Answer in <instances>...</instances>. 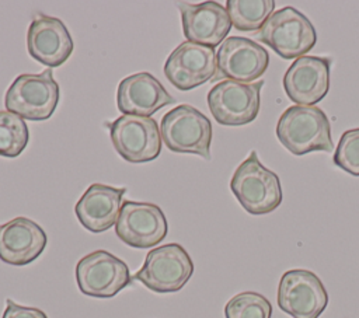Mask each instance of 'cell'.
<instances>
[{
	"label": "cell",
	"mask_w": 359,
	"mask_h": 318,
	"mask_svg": "<svg viewBox=\"0 0 359 318\" xmlns=\"http://www.w3.org/2000/svg\"><path fill=\"white\" fill-rule=\"evenodd\" d=\"M230 189L243 209L255 216L271 213L282 203L279 177L259 161L255 150L236 168Z\"/></svg>",
	"instance_id": "7a4b0ae2"
},
{
	"label": "cell",
	"mask_w": 359,
	"mask_h": 318,
	"mask_svg": "<svg viewBox=\"0 0 359 318\" xmlns=\"http://www.w3.org/2000/svg\"><path fill=\"white\" fill-rule=\"evenodd\" d=\"M164 74L181 91L196 88L216 76V50L185 41L167 57Z\"/></svg>",
	"instance_id": "4fadbf2b"
},
{
	"label": "cell",
	"mask_w": 359,
	"mask_h": 318,
	"mask_svg": "<svg viewBox=\"0 0 359 318\" xmlns=\"http://www.w3.org/2000/svg\"><path fill=\"white\" fill-rule=\"evenodd\" d=\"M27 49L36 62L52 69L70 57L74 42L59 18L36 14L27 31Z\"/></svg>",
	"instance_id": "9a60e30c"
},
{
	"label": "cell",
	"mask_w": 359,
	"mask_h": 318,
	"mask_svg": "<svg viewBox=\"0 0 359 318\" xmlns=\"http://www.w3.org/2000/svg\"><path fill=\"white\" fill-rule=\"evenodd\" d=\"M125 192V188L91 184L74 207L80 224L91 233L111 228L118 220Z\"/></svg>",
	"instance_id": "d6986e66"
},
{
	"label": "cell",
	"mask_w": 359,
	"mask_h": 318,
	"mask_svg": "<svg viewBox=\"0 0 359 318\" xmlns=\"http://www.w3.org/2000/svg\"><path fill=\"white\" fill-rule=\"evenodd\" d=\"M182 32L187 41L209 48L222 45L227 36L231 21L226 7L216 1H202L198 4H180Z\"/></svg>",
	"instance_id": "2e32d148"
},
{
	"label": "cell",
	"mask_w": 359,
	"mask_h": 318,
	"mask_svg": "<svg viewBox=\"0 0 359 318\" xmlns=\"http://www.w3.org/2000/svg\"><path fill=\"white\" fill-rule=\"evenodd\" d=\"M174 102V97L150 73L140 71L125 77L116 90V105L123 115L151 116Z\"/></svg>",
	"instance_id": "ac0fdd59"
},
{
	"label": "cell",
	"mask_w": 359,
	"mask_h": 318,
	"mask_svg": "<svg viewBox=\"0 0 359 318\" xmlns=\"http://www.w3.org/2000/svg\"><path fill=\"white\" fill-rule=\"evenodd\" d=\"M332 160L341 170L359 177V127L342 133Z\"/></svg>",
	"instance_id": "603a6c76"
},
{
	"label": "cell",
	"mask_w": 359,
	"mask_h": 318,
	"mask_svg": "<svg viewBox=\"0 0 359 318\" xmlns=\"http://www.w3.org/2000/svg\"><path fill=\"white\" fill-rule=\"evenodd\" d=\"M46 242L43 228L28 217H15L0 224V259L4 263L28 265L43 252Z\"/></svg>",
	"instance_id": "e0dca14e"
},
{
	"label": "cell",
	"mask_w": 359,
	"mask_h": 318,
	"mask_svg": "<svg viewBox=\"0 0 359 318\" xmlns=\"http://www.w3.org/2000/svg\"><path fill=\"white\" fill-rule=\"evenodd\" d=\"M28 141L29 130L25 120L10 111H0V155L18 157Z\"/></svg>",
	"instance_id": "44dd1931"
},
{
	"label": "cell",
	"mask_w": 359,
	"mask_h": 318,
	"mask_svg": "<svg viewBox=\"0 0 359 318\" xmlns=\"http://www.w3.org/2000/svg\"><path fill=\"white\" fill-rule=\"evenodd\" d=\"M192 273L194 263L185 248L171 242L149 251L133 279L151 291L174 293L185 286Z\"/></svg>",
	"instance_id": "8992f818"
},
{
	"label": "cell",
	"mask_w": 359,
	"mask_h": 318,
	"mask_svg": "<svg viewBox=\"0 0 359 318\" xmlns=\"http://www.w3.org/2000/svg\"><path fill=\"white\" fill-rule=\"evenodd\" d=\"M1 318H48L43 311L35 307H24L14 303L11 298L6 300V310Z\"/></svg>",
	"instance_id": "cb8c5ba5"
},
{
	"label": "cell",
	"mask_w": 359,
	"mask_h": 318,
	"mask_svg": "<svg viewBox=\"0 0 359 318\" xmlns=\"http://www.w3.org/2000/svg\"><path fill=\"white\" fill-rule=\"evenodd\" d=\"M167 220L163 210L153 203L125 200L122 203L115 233L132 248L146 249L161 242L167 235Z\"/></svg>",
	"instance_id": "7c38bea8"
},
{
	"label": "cell",
	"mask_w": 359,
	"mask_h": 318,
	"mask_svg": "<svg viewBox=\"0 0 359 318\" xmlns=\"http://www.w3.org/2000/svg\"><path fill=\"white\" fill-rule=\"evenodd\" d=\"M269 53L259 43L243 38H226L216 52V76L238 83L251 84L268 69Z\"/></svg>",
	"instance_id": "8fae6325"
},
{
	"label": "cell",
	"mask_w": 359,
	"mask_h": 318,
	"mask_svg": "<svg viewBox=\"0 0 359 318\" xmlns=\"http://www.w3.org/2000/svg\"><path fill=\"white\" fill-rule=\"evenodd\" d=\"M262 85V80L251 84L224 80L215 84L206 97L215 120L226 126H241L252 122L259 113Z\"/></svg>",
	"instance_id": "52a82bcc"
},
{
	"label": "cell",
	"mask_w": 359,
	"mask_h": 318,
	"mask_svg": "<svg viewBox=\"0 0 359 318\" xmlns=\"http://www.w3.org/2000/svg\"><path fill=\"white\" fill-rule=\"evenodd\" d=\"M161 141L174 153L210 158L212 123L196 108L181 104L170 109L160 123Z\"/></svg>",
	"instance_id": "277c9868"
},
{
	"label": "cell",
	"mask_w": 359,
	"mask_h": 318,
	"mask_svg": "<svg viewBox=\"0 0 359 318\" xmlns=\"http://www.w3.org/2000/svg\"><path fill=\"white\" fill-rule=\"evenodd\" d=\"M276 136L294 155L332 151L331 126L325 112L317 106L292 105L276 123Z\"/></svg>",
	"instance_id": "6da1fadb"
},
{
	"label": "cell",
	"mask_w": 359,
	"mask_h": 318,
	"mask_svg": "<svg viewBox=\"0 0 359 318\" xmlns=\"http://www.w3.org/2000/svg\"><path fill=\"white\" fill-rule=\"evenodd\" d=\"M328 304V294L318 276L306 269L282 275L278 286V305L293 318H318Z\"/></svg>",
	"instance_id": "30bf717a"
},
{
	"label": "cell",
	"mask_w": 359,
	"mask_h": 318,
	"mask_svg": "<svg viewBox=\"0 0 359 318\" xmlns=\"http://www.w3.org/2000/svg\"><path fill=\"white\" fill-rule=\"evenodd\" d=\"M272 305L262 294L243 291L231 297L224 307L226 318H271Z\"/></svg>",
	"instance_id": "7402d4cb"
},
{
	"label": "cell",
	"mask_w": 359,
	"mask_h": 318,
	"mask_svg": "<svg viewBox=\"0 0 359 318\" xmlns=\"http://www.w3.org/2000/svg\"><path fill=\"white\" fill-rule=\"evenodd\" d=\"M330 57L302 56L296 59L283 76V88L289 99L306 106L320 102L330 90Z\"/></svg>",
	"instance_id": "5bb4252c"
},
{
	"label": "cell",
	"mask_w": 359,
	"mask_h": 318,
	"mask_svg": "<svg viewBox=\"0 0 359 318\" xmlns=\"http://www.w3.org/2000/svg\"><path fill=\"white\" fill-rule=\"evenodd\" d=\"M259 39L283 59H299L310 52L317 34L311 21L299 10L286 6L275 11L259 29Z\"/></svg>",
	"instance_id": "5b68a950"
},
{
	"label": "cell",
	"mask_w": 359,
	"mask_h": 318,
	"mask_svg": "<svg viewBox=\"0 0 359 318\" xmlns=\"http://www.w3.org/2000/svg\"><path fill=\"white\" fill-rule=\"evenodd\" d=\"M273 0H227L226 10L231 25L238 31L261 29L272 15Z\"/></svg>",
	"instance_id": "ffe728a7"
},
{
	"label": "cell",
	"mask_w": 359,
	"mask_h": 318,
	"mask_svg": "<svg viewBox=\"0 0 359 318\" xmlns=\"http://www.w3.org/2000/svg\"><path fill=\"white\" fill-rule=\"evenodd\" d=\"M107 126L109 127L114 148L128 163H147L160 155L161 136L154 119L121 115L114 122H108Z\"/></svg>",
	"instance_id": "ba28073f"
},
{
	"label": "cell",
	"mask_w": 359,
	"mask_h": 318,
	"mask_svg": "<svg viewBox=\"0 0 359 318\" xmlns=\"http://www.w3.org/2000/svg\"><path fill=\"white\" fill-rule=\"evenodd\" d=\"M52 69L42 73H22L8 87L4 105L7 111L28 120H46L55 112L60 90Z\"/></svg>",
	"instance_id": "3957f363"
},
{
	"label": "cell",
	"mask_w": 359,
	"mask_h": 318,
	"mask_svg": "<svg viewBox=\"0 0 359 318\" xmlns=\"http://www.w3.org/2000/svg\"><path fill=\"white\" fill-rule=\"evenodd\" d=\"M76 280L83 294L109 298L130 284L132 277L122 259L108 251L98 249L77 262Z\"/></svg>",
	"instance_id": "9c48e42d"
}]
</instances>
